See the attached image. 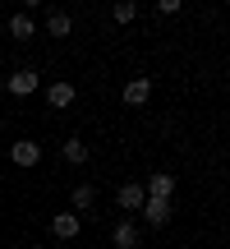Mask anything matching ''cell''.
<instances>
[{
	"label": "cell",
	"mask_w": 230,
	"mask_h": 249,
	"mask_svg": "<svg viewBox=\"0 0 230 249\" xmlns=\"http://www.w3.org/2000/svg\"><path fill=\"white\" fill-rule=\"evenodd\" d=\"M115 203H120L124 213H143V203H148V189H143L138 180H129V185H120V194H115Z\"/></svg>",
	"instance_id": "1"
},
{
	"label": "cell",
	"mask_w": 230,
	"mask_h": 249,
	"mask_svg": "<svg viewBox=\"0 0 230 249\" xmlns=\"http://www.w3.org/2000/svg\"><path fill=\"white\" fill-rule=\"evenodd\" d=\"M170 208H175L170 198H148V203H143V222H148V226H166L170 222Z\"/></svg>",
	"instance_id": "2"
},
{
	"label": "cell",
	"mask_w": 230,
	"mask_h": 249,
	"mask_svg": "<svg viewBox=\"0 0 230 249\" xmlns=\"http://www.w3.org/2000/svg\"><path fill=\"white\" fill-rule=\"evenodd\" d=\"M5 88L14 92V97H28V92H37V70H14Z\"/></svg>",
	"instance_id": "3"
},
{
	"label": "cell",
	"mask_w": 230,
	"mask_h": 249,
	"mask_svg": "<svg viewBox=\"0 0 230 249\" xmlns=\"http://www.w3.org/2000/svg\"><path fill=\"white\" fill-rule=\"evenodd\" d=\"M9 157H14L18 166H37V161H42V148H37L33 139H18L14 148H9Z\"/></svg>",
	"instance_id": "4"
},
{
	"label": "cell",
	"mask_w": 230,
	"mask_h": 249,
	"mask_svg": "<svg viewBox=\"0 0 230 249\" xmlns=\"http://www.w3.org/2000/svg\"><path fill=\"white\" fill-rule=\"evenodd\" d=\"M143 189H148V198H170L175 194V176H170V171H157Z\"/></svg>",
	"instance_id": "5"
},
{
	"label": "cell",
	"mask_w": 230,
	"mask_h": 249,
	"mask_svg": "<svg viewBox=\"0 0 230 249\" xmlns=\"http://www.w3.org/2000/svg\"><path fill=\"white\" fill-rule=\"evenodd\" d=\"M51 231H55V240H74L79 235V213H55Z\"/></svg>",
	"instance_id": "6"
},
{
	"label": "cell",
	"mask_w": 230,
	"mask_h": 249,
	"mask_svg": "<svg viewBox=\"0 0 230 249\" xmlns=\"http://www.w3.org/2000/svg\"><path fill=\"white\" fill-rule=\"evenodd\" d=\"M120 97L129 102V107H143V102L152 97V83H148V79H129V83H124V92H120Z\"/></svg>",
	"instance_id": "7"
},
{
	"label": "cell",
	"mask_w": 230,
	"mask_h": 249,
	"mask_svg": "<svg viewBox=\"0 0 230 249\" xmlns=\"http://www.w3.org/2000/svg\"><path fill=\"white\" fill-rule=\"evenodd\" d=\"M74 97H79V92H74V83H51V88H46V102H51L55 111H65Z\"/></svg>",
	"instance_id": "8"
},
{
	"label": "cell",
	"mask_w": 230,
	"mask_h": 249,
	"mask_svg": "<svg viewBox=\"0 0 230 249\" xmlns=\"http://www.w3.org/2000/svg\"><path fill=\"white\" fill-rule=\"evenodd\" d=\"M9 37H14V42H33V37H37V23L28 14H14V18H9Z\"/></svg>",
	"instance_id": "9"
},
{
	"label": "cell",
	"mask_w": 230,
	"mask_h": 249,
	"mask_svg": "<svg viewBox=\"0 0 230 249\" xmlns=\"http://www.w3.org/2000/svg\"><path fill=\"white\" fill-rule=\"evenodd\" d=\"M111 240H115V249H138V226H133V222H120L111 231Z\"/></svg>",
	"instance_id": "10"
},
{
	"label": "cell",
	"mask_w": 230,
	"mask_h": 249,
	"mask_svg": "<svg viewBox=\"0 0 230 249\" xmlns=\"http://www.w3.org/2000/svg\"><path fill=\"white\" fill-rule=\"evenodd\" d=\"M65 161H69V166H83V161H88V143L83 139H65Z\"/></svg>",
	"instance_id": "11"
},
{
	"label": "cell",
	"mask_w": 230,
	"mask_h": 249,
	"mask_svg": "<svg viewBox=\"0 0 230 249\" xmlns=\"http://www.w3.org/2000/svg\"><path fill=\"white\" fill-rule=\"evenodd\" d=\"M46 33H51V37H69L74 33V18L69 14H51V18H46Z\"/></svg>",
	"instance_id": "12"
},
{
	"label": "cell",
	"mask_w": 230,
	"mask_h": 249,
	"mask_svg": "<svg viewBox=\"0 0 230 249\" xmlns=\"http://www.w3.org/2000/svg\"><path fill=\"white\" fill-rule=\"evenodd\" d=\"M69 203H74V208L83 213V208H92V203H97V189H92V185H79V189L69 194Z\"/></svg>",
	"instance_id": "13"
},
{
	"label": "cell",
	"mask_w": 230,
	"mask_h": 249,
	"mask_svg": "<svg viewBox=\"0 0 230 249\" xmlns=\"http://www.w3.org/2000/svg\"><path fill=\"white\" fill-rule=\"evenodd\" d=\"M111 14H115V23H129V18L138 14V5H133V0H120V5H115Z\"/></svg>",
	"instance_id": "14"
}]
</instances>
